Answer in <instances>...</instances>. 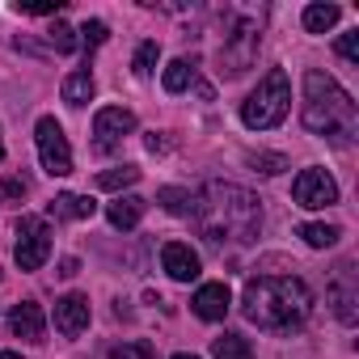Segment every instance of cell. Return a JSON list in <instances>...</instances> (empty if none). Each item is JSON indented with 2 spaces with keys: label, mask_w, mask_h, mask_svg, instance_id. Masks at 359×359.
Segmentation results:
<instances>
[{
  "label": "cell",
  "mask_w": 359,
  "mask_h": 359,
  "mask_svg": "<svg viewBox=\"0 0 359 359\" xmlns=\"http://www.w3.org/2000/svg\"><path fill=\"white\" fill-rule=\"evenodd\" d=\"M241 309L245 317L258 325V330H271V334H292L309 321L313 313V292L304 279L296 275H262V279H250L245 283V296H241Z\"/></svg>",
  "instance_id": "obj_1"
},
{
  "label": "cell",
  "mask_w": 359,
  "mask_h": 359,
  "mask_svg": "<svg viewBox=\"0 0 359 359\" xmlns=\"http://www.w3.org/2000/svg\"><path fill=\"white\" fill-rule=\"evenodd\" d=\"M195 216L203 220V237H208L212 245H224L229 237L254 241L258 229H262V208H258V199H254L250 191H241V187H220V182L208 187V195L199 199Z\"/></svg>",
  "instance_id": "obj_2"
},
{
  "label": "cell",
  "mask_w": 359,
  "mask_h": 359,
  "mask_svg": "<svg viewBox=\"0 0 359 359\" xmlns=\"http://www.w3.org/2000/svg\"><path fill=\"white\" fill-rule=\"evenodd\" d=\"M300 118H304V127L313 135H325L334 144H351V135H355V102H351V93L334 76H325L317 68L304 72V110H300Z\"/></svg>",
  "instance_id": "obj_3"
},
{
  "label": "cell",
  "mask_w": 359,
  "mask_h": 359,
  "mask_svg": "<svg viewBox=\"0 0 359 359\" xmlns=\"http://www.w3.org/2000/svg\"><path fill=\"white\" fill-rule=\"evenodd\" d=\"M287 106H292L287 72H283V68H271V72L258 81V89L245 97V106H241V123L254 127V131H271V127H279V123L287 118Z\"/></svg>",
  "instance_id": "obj_4"
},
{
  "label": "cell",
  "mask_w": 359,
  "mask_h": 359,
  "mask_svg": "<svg viewBox=\"0 0 359 359\" xmlns=\"http://www.w3.org/2000/svg\"><path fill=\"white\" fill-rule=\"evenodd\" d=\"M34 144H39V156H43V169L51 177H68L72 173V148H68V135L55 118H39L34 127Z\"/></svg>",
  "instance_id": "obj_5"
},
{
  "label": "cell",
  "mask_w": 359,
  "mask_h": 359,
  "mask_svg": "<svg viewBox=\"0 0 359 359\" xmlns=\"http://www.w3.org/2000/svg\"><path fill=\"white\" fill-rule=\"evenodd\" d=\"M13 258H18L22 271H39L51 258V229H47V220H39V216H22L18 220V250H13Z\"/></svg>",
  "instance_id": "obj_6"
},
{
  "label": "cell",
  "mask_w": 359,
  "mask_h": 359,
  "mask_svg": "<svg viewBox=\"0 0 359 359\" xmlns=\"http://www.w3.org/2000/svg\"><path fill=\"white\" fill-rule=\"evenodd\" d=\"M292 199H296V208H304V212L334 208V203H338V182H334L325 169H300L296 182H292Z\"/></svg>",
  "instance_id": "obj_7"
},
{
  "label": "cell",
  "mask_w": 359,
  "mask_h": 359,
  "mask_svg": "<svg viewBox=\"0 0 359 359\" xmlns=\"http://www.w3.org/2000/svg\"><path fill=\"white\" fill-rule=\"evenodd\" d=\"M258 55V26L254 22H237L233 34H224V47H220V72L224 76H241Z\"/></svg>",
  "instance_id": "obj_8"
},
{
  "label": "cell",
  "mask_w": 359,
  "mask_h": 359,
  "mask_svg": "<svg viewBox=\"0 0 359 359\" xmlns=\"http://www.w3.org/2000/svg\"><path fill=\"white\" fill-rule=\"evenodd\" d=\"M135 131V114L123 110V106H102L93 114V148L97 152H110L114 144H123V135Z\"/></svg>",
  "instance_id": "obj_9"
},
{
  "label": "cell",
  "mask_w": 359,
  "mask_h": 359,
  "mask_svg": "<svg viewBox=\"0 0 359 359\" xmlns=\"http://www.w3.org/2000/svg\"><path fill=\"white\" fill-rule=\"evenodd\" d=\"M161 266H165V275L169 279H177V283H191V279H199V254L187 245V241H169L165 250H161Z\"/></svg>",
  "instance_id": "obj_10"
},
{
  "label": "cell",
  "mask_w": 359,
  "mask_h": 359,
  "mask_svg": "<svg viewBox=\"0 0 359 359\" xmlns=\"http://www.w3.org/2000/svg\"><path fill=\"white\" fill-rule=\"evenodd\" d=\"M55 330L64 338H76L89 330V300L81 292H68L64 300H55Z\"/></svg>",
  "instance_id": "obj_11"
},
{
  "label": "cell",
  "mask_w": 359,
  "mask_h": 359,
  "mask_svg": "<svg viewBox=\"0 0 359 359\" xmlns=\"http://www.w3.org/2000/svg\"><path fill=\"white\" fill-rule=\"evenodd\" d=\"M191 304H195V313L203 321H224L229 309H233V292H229V283H203Z\"/></svg>",
  "instance_id": "obj_12"
},
{
  "label": "cell",
  "mask_w": 359,
  "mask_h": 359,
  "mask_svg": "<svg viewBox=\"0 0 359 359\" xmlns=\"http://www.w3.org/2000/svg\"><path fill=\"white\" fill-rule=\"evenodd\" d=\"M9 330H13L18 338H30V342H39V338H43V330H47V321H43V309H39L34 300H22V304L9 313Z\"/></svg>",
  "instance_id": "obj_13"
},
{
  "label": "cell",
  "mask_w": 359,
  "mask_h": 359,
  "mask_svg": "<svg viewBox=\"0 0 359 359\" xmlns=\"http://www.w3.org/2000/svg\"><path fill=\"white\" fill-rule=\"evenodd\" d=\"M144 208H148V203H144L140 195H118V199L110 203V212H106V216H110V224H114V229H123V233H127V229H135V224H140Z\"/></svg>",
  "instance_id": "obj_14"
},
{
  "label": "cell",
  "mask_w": 359,
  "mask_h": 359,
  "mask_svg": "<svg viewBox=\"0 0 359 359\" xmlns=\"http://www.w3.org/2000/svg\"><path fill=\"white\" fill-rule=\"evenodd\" d=\"M60 97H64L68 106H85V102L93 97V72H89V68L68 72V76H64V85H60Z\"/></svg>",
  "instance_id": "obj_15"
},
{
  "label": "cell",
  "mask_w": 359,
  "mask_h": 359,
  "mask_svg": "<svg viewBox=\"0 0 359 359\" xmlns=\"http://www.w3.org/2000/svg\"><path fill=\"white\" fill-rule=\"evenodd\" d=\"M330 300H334V313L351 325L355 321V292H351V266L338 271V279L330 283Z\"/></svg>",
  "instance_id": "obj_16"
},
{
  "label": "cell",
  "mask_w": 359,
  "mask_h": 359,
  "mask_svg": "<svg viewBox=\"0 0 359 359\" xmlns=\"http://www.w3.org/2000/svg\"><path fill=\"white\" fill-rule=\"evenodd\" d=\"M51 212H55V216H64V220H89V216L97 212V203H93L89 195H55Z\"/></svg>",
  "instance_id": "obj_17"
},
{
  "label": "cell",
  "mask_w": 359,
  "mask_h": 359,
  "mask_svg": "<svg viewBox=\"0 0 359 359\" xmlns=\"http://www.w3.org/2000/svg\"><path fill=\"white\" fill-rule=\"evenodd\" d=\"M156 203H165V212H173V216H195V208H199V199L191 191H177V187H161Z\"/></svg>",
  "instance_id": "obj_18"
},
{
  "label": "cell",
  "mask_w": 359,
  "mask_h": 359,
  "mask_svg": "<svg viewBox=\"0 0 359 359\" xmlns=\"http://www.w3.org/2000/svg\"><path fill=\"white\" fill-rule=\"evenodd\" d=\"M338 5H309L304 9V30L309 34H325V30H334L338 26Z\"/></svg>",
  "instance_id": "obj_19"
},
{
  "label": "cell",
  "mask_w": 359,
  "mask_h": 359,
  "mask_svg": "<svg viewBox=\"0 0 359 359\" xmlns=\"http://www.w3.org/2000/svg\"><path fill=\"white\" fill-rule=\"evenodd\" d=\"M212 355L216 359H254V346L241 338V334H220L212 342Z\"/></svg>",
  "instance_id": "obj_20"
},
{
  "label": "cell",
  "mask_w": 359,
  "mask_h": 359,
  "mask_svg": "<svg viewBox=\"0 0 359 359\" xmlns=\"http://www.w3.org/2000/svg\"><path fill=\"white\" fill-rule=\"evenodd\" d=\"M191 81H195V64H191V60H173V64L165 68V76H161L165 93H182Z\"/></svg>",
  "instance_id": "obj_21"
},
{
  "label": "cell",
  "mask_w": 359,
  "mask_h": 359,
  "mask_svg": "<svg viewBox=\"0 0 359 359\" xmlns=\"http://www.w3.org/2000/svg\"><path fill=\"white\" fill-rule=\"evenodd\" d=\"M135 182H140V169L135 165H118V169L97 173V191H123V187H135Z\"/></svg>",
  "instance_id": "obj_22"
},
{
  "label": "cell",
  "mask_w": 359,
  "mask_h": 359,
  "mask_svg": "<svg viewBox=\"0 0 359 359\" xmlns=\"http://www.w3.org/2000/svg\"><path fill=\"white\" fill-rule=\"evenodd\" d=\"M300 237H304V245H313V250H330L342 233H338L334 224H300Z\"/></svg>",
  "instance_id": "obj_23"
},
{
  "label": "cell",
  "mask_w": 359,
  "mask_h": 359,
  "mask_svg": "<svg viewBox=\"0 0 359 359\" xmlns=\"http://www.w3.org/2000/svg\"><path fill=\"white\" fill-rule=\"evenodd\" d=\"M156 60H161V47H156V43H140V51H135V60H131V72H135V76H152V72H156Z\"/></svg>",
  "instance_id": "obj_24"
},
{
  "label": "cell",
  "mask_w": 359,
  "mask_h": 359,
  "mask_svg": "<svg viewBox=\"0 0 359 359\" xmlns=\"http://www.w3.org/2000/svg\"><path fill=\"white\" fill-rule=\"evenodd\" d=\"M245 161H250L258 173H283V169H287V156H279V152H250Z\"/></svg>",
  "instance_id": "obj_25"
},
{
  "label": "cell",
  "mask_w": 359,
  "mask_h": 359,
  "mask_svg": "<svg viewBox=\"0 0 359 359\" xmlns=\"http://www.w3.org/2000/svg\"><path fill=\"white\" fill-rule=\"evenodd\" d=\"M72 34H76V30H68L64 22H55V26L47 30V39H51V47H55V51H72V47H76V39H72Z\"/></svg>",
  "instance_id": "obj_26"
},
{
  "label": "cell",
  "mask_w": 359,
  "mask_h": 359,
  "mask_svg": "<svg viewBox=\"0 0 359 359\" xmlns=\"http://www.w3.org/2000/svg\"><path fill=\"white\" fill-rule=\"evenodd\" d=\"M81 39H85V47L93 51V47H102V43L110 39V30H106V22H85V26H81Z\"/></svg>",
  "instance_id": "obj_27"
},
{
  "label": "cell",
  "mask_w": 359,
  "mask_h": 359,
  "mask_svg": "<svg viewBox=\"0 0 359 359\" xmlns=\"http://www.w3.org/2000/svg\"><path fill=\"white\" fill-rule=\"evenodd\" d=\"M338 55L351 60V64H359V30H351V34L338 39Z\"/></svg>",
  "instance_id": "obj_28"
},
{
  "label": "cell",
  "mask_w": 359,
  "mask_h": 359,
  "mask_svg": "<svg viewBox=\"0 0 359 359\" xmlns=\"http://www.w3.org/2000/svg\"><path fill=\"white\" fill-rule=\"evenodd\" d=\"M118 359H156V351L148 342H127V346H118Z\"/></svg>",
  "instance_id": "obj_29"
},
{
  "label": "cell",
  "mask_w": 359,
  "mask_h": 359,
  "mask_svg": "<svg viewBox=\"0 0 359 359\" xmlns=\"http://www.w3.org/2000/svg\"><path fill=\"white\" fill-rule=\"evenodd\" d=\"M22 195H26L22 177H0V199H22Z\"/></svg>",
  "instance_id": "obj_30"
},
{
  "label": "cell",
  "mask_w": 359,
  "mask_h": 359,
  "mask_svg": "<svg viewBox=\"0 0 359 359\" xmlns=\"http://www.w3.org/2000/svg\"><path fill=\"white\" fill-rule=\"evenodd\" d=\"M76 271H81V262H76V258H68V262L60 266V275H76Z\"/></svg>",
  "instance_id": "obj_31"
},
{
  "label": "cell",
  "mask_w": 359,
  "mask_h": 359,
  "mask_svg": "<svg viewBox=\"0 0 359 359\" xmlns=\"http://www.w3.org/2000/svg\"><path fill=\"white\" fill-rule=\"evenodd\" d=\"M0 359H22V355L18 351H0Z\"/></svg>",
  "instance_id": "obj_32"
},
{
  "label": "cell",
  "mask_w": 359,
  "mask_h": 359,
  "mask_svg": "<svg viewBox=\"0 0 359 359\" xmlns=\"http://www.w3.org/2000/svg\"><path fill=\"white\" fill-rule=\"evenodd\" d=\"M173 359H199V355H173Z\"/></svg>",
  "instance_id": "obj_33"
},
{
  "label": "cell",
  "mask_w": 359,
  "mask_h": 359,
  "mask_svg": "<svg viewBox=\"0 0 359 359\" xmlns=\"http://www.w3.org/2000/svg\"><path fill=\"white\" fill-rule=\"evenodd\" d=\"M0 161H5V140H0Z\"/></svg>",
  "instance_id": "obj_34"
}]
</instances>
